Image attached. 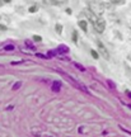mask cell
Wrapping results in <instances>:
<instances>
[{
	"mask_svg": "<svg viewBox=\"0 0 131 137\" xmlns=\"http://www.w3.org/2000/svg\"><path fill=\"white\" fill-rule=\"evenodd\" d=\"M61 30H62L61 24H56V32H57V33H61Z\"/></svg>",
	"mask_w": 131,
	"mask_h": 137,
	"instance_id": "5bb4252c",
	"label": "cell"
},
{
	"mask_svg": "<svg viewBox=\"0 0 131 137\" xmlns=\"http://www.w3.org/2000/svg\"><path fill=\"white\" fill-rule=\"evenodd\" d=\"M53 4H62V3H66L68 0H51Z\"/></svg>",
	"mask_w": 131,
	"mask_h": 137,
	"instance_id": "30bf717a",
	"label": "cell"
},
{
	"mask_svg": "<svg viewBox=\"0 0 131 137\" xmlns=\"http://www.w3.org/2000/svg\"><path fill=\"white\" fill-rule=\"evenodd\" d=\"M33 41L40 42V41H42V37H41V36H33Z\"/></svg>",
	"mask_w": 131,
	"mask_h": 137,
	"instance_id": "4fadbf2b",
	"label": "cell"
},
{
	"mask_svg": "<svg viewBox=\"0 0 131 137\" xmlns=\"http://www.w3.org/2000/svg\"><path fill=\"white\" fill-rule=\"evenodd\" d=\"M78 24H79V27H80V28H83V30L88 29V28H87V22H85V20H79V22H78Z\"/></svg>",
	"mask_w": 131,
	"mask_h": 137,
	"instance_id": "5b68a950",
	"label": "cell"
},
{
	"mask_svg": "<svg viewBox=\"0 0 131 137\" xmlns=\"http://www.w3.org/2000/svg\"><path fill=\"white\" fill-rule=\"evenodd\" d=\"M107 83H108V85H110V86H111L112 89H115V84H113V83H112V81H110V80H108V81H107Z\"/></svg>",
	"mask_w": 131,
	"mask_h": 137,
	"instance_id": "ac0fdd59",
	"label": "cell"
},
{
	"mask_svg": "<svg viewBox=\"0 0 131 137\" xmlns=\"http://www.w3.org/2000/svg\"><path fill=\"white\" fill-rule=\"evenodd\" d=\"M14 48H15V47H14L13 45H7V46L4 47V49H5V51H13Z\"/></svg>",
	"mask_w": 131,
	"mask_h": 137,
	"instance_id": "9c48e42d",
	"label": "cell"
},
{
	"mask_svg": "<svg viewBox=\"0 0 131 137\" xmlns=\"http://www.w3.org/2000/svg\"><path fill=\"white\" fill-rule=\"evenodd\" d=\"M20 86H22V81H17V83L13 85V88H11V89H13V90H18Z\"/></svg>",
	"mask_w": 131,
	"mask_h": 137,
	"instance_id": "ba28073f",
	"label": "cell"
},
{
	"mask_svg": "<svg viewBox=\"0 0 131 137\" xmlns=\"http://www.w3.org/2000/svg\"><path fill=\"white\" fill-rule=\"evenodd\" d=\"M51 89L53 90V91H60V89H61V83L60 81H53L52 83V85H51Z\"/></svg>",
	"mask_w": 131,
	"mask_h": 137,
	"instance_id": "277c9868",
	"label": "cell"
},
{
	"mask_svg": "<svg viewBox=\"0 0 131 137\" xmlns=\"http://www.w3.org/2000/svg\"><path fill=\"white\" fill-rule=\"evenodd\" d=\"M73 65L78 68V70H80V71H85V67L83 65H80V64H78V62H73Z\"/></svg>",
	"mask_w": 131,
	"mask_h": 137,
	"instance_id": "8992f818",
	"label": "cell"
},
{
	"mask_svg": "<svg viewBox=\"0 0 131 137\" xmlns=\"http://www.w3.org/2000/svg\"><path fill=\"white\" fill-rule=\"evenodd\" d=\"M3 1H4V3H10L11 0H3Z\"/></svg>",
	"mask_w": 131,
	"mask_h": 137,
	"instance_id": "44dd1931",
	"label": "cell"
},
{
	"mask_svg": "<svg viewBox=\"0 0 131 137\" xmlns=\"http://www.w3.org/2000/svg\"><path fill=\"white\" fill-rule=\"evenodd\" d=\"M57 52H69V48H68L66 46H59Z\"/></svg>",
	"mask_w": 131,
	"mask_h": 137,
	"instance_id": "52a82bcc",
	"label": "cell"
},
{
	"mask_svg": "<svg viewBox=\"0 0 131 137\" xmlns=\"http://www.w3.org/2000/svg\"><path fill=\"white\" fill-rule=\"evenodd\" d=\"M55 55H56V52H52V51H51V52H49L47 56H49V57H52V56H55Z\"/></svg>",
	"mask_w": 131,
	"mask_h": 137,
	"instance_id": "d6986e66",
	"label": "cell"
},
{
	"mask_svg": "<svg viewBox=\"0 0 131 137\" xmlns=\"http://www.w3.org/2000/svg\"><path fill=\"white\" fill-rule=\"evenodd\" d=\"M59 72H60L62 76H65V78L68 79V80H69V83H71V84H73V85H74L76 89H79V90H81V91H85V93H89V90L87 89V86H85L84 84H80L79 81H76L75 79H73L70 75H68L66 72H62V71H59Z\"/></svg>",
	"mask_w": 131,
	"mask_h": 137,
	"instance_id": "6da1fadb",
	"label": "cell"
},
{
	"mask_svg": "<svg viewBox=\"0 0 131 137\" xmlns=\"http://www.w3.org/2000/svg\"><path fill=\"white\" fill-rule=\"evenodd\" d=\"M93 27H94V29L97 30L98 33H103L104 29H106V22L103 19H101V18H98L93 23Z\"/></svg>",
	"mask_w": 131,
	"mask_h": 137,
	"instance_id": "7a4b0ae2",
	"label": "cell"
},
{
	"mask_svg": "<svg viewBox=\"0 0 131 137\" xmlns=\"http://www.w3.org/2000/svg\"><path fill=\"white\" fill-rule=\"evenodd\" d=\"M24 43H26V45H27V46H28L29 48H32V49H36V48H34V46L32 45V42H31V41H26Z\"/></svg>",
	"mask_w": 131,
	"mask_h": 137,
	"instance_id": "8fae6325",
	"label": "cell"
},
{
	"mask_svg": "<svg viewBox=\"0 0 131 137\" xmlns=\"http://www.w3.org/2000/svg\"><path fill=\"white\" fill-rule=\"evenodd\" d=\"M37 10H38V8H37L36 5H33V7H31V8H29V11H31V13H34V11H37Z\"/></svg>",
	"mask_w": 131,
	"mask_h": 137,
	"instance_id": "7c38bea8",
	"label": "cell"
},
{
	"mask_svg": "<svg viewBox=\"0 0 131 137\" xmlns=\"http://www.w3.org/2000/svg\"><path fill=\"white\" fill-rule=\"evenodd\" d=\"M73 39H74V42H78V36H76V32L75 30L73 32Z\"/></svg>",
	"mask_w": 131,
	"mask_h": 137,
	"instance_id": "9a60e30c",
	"label": "cell"
},
{
	"mask_svg": "<svg viewBox=\"0 0 131 137\" xmlns=\"http://www.w3.org/2000/svg\"><path fill=\"white\" fill-rule=\"evenodd\" d=\"M37 56H38V57H42V59H47V57H46L45 55H42V53H37Z\"/></svg>",
	"mask_w": 131,
	"mask_h": 137,
	"instance_id": "ffe728a7",
	"label": "cell"
},
{
	"mask_svg": "<svg viewBox=\"0 0 131 137\" xmlns=\"http://www.w3.org/2000/svg\"><path fill=\"white\" fill-rule=\"evenodd\" d=\"M111 3H113V4H121L123 0H110Z\"/></svg>",
	"mask_w": 131,
	"mask_h": 137,
	"instance_id": "e0dca14e",
	"label": "cell"
},
{
	"mask_svg": "<svg viewBox=\"0 0 131 137\" xmlns=\"http://www.w3.org/2000/svg\"><path fill=\"white\" fill-rule=\"evenodd\" d=\"M0 66H1V65H0Z\"/></svg>",
	"mask_w": 131,
	"mask_h": 137,
	"instance_id": "7402d4cb",
	"label": "cell"
},
{
	"mask_svg": "<svg viewBox=\"0 0 131 137\" xmlns=\"http://www.w3.org/2000/svg\"><path fill=\"white\" fill-rule=\"evenodd\" d=\"M91 53H92V56H93L94 59H98V53H97L96 51H93V49H92V51H91Z\"/></svg>",
	"mask_w": 131,
	"mask_h": 137,
	"instance_id": "2e32d148",
	"label": "cell"
},
{
	"mask_svg": "<svg viewBox=\"0 0 131 137\" xmlns=\"http://www.w3.org/2000/svg\"><path fill=\"white\" fill-rule=\"evenodd\" d=\"M97 45H98V48H99V52H101V55H103V57L106 60L110 59V53H108V51H107V48L104 47V45L102 43L101 41H98L97 42Z\"/></svg>",
	"mask_w": 131,
	"mask_h": 137,
	"instance_id": "3957f363",
	"label": "cell"
}]
</instances>
